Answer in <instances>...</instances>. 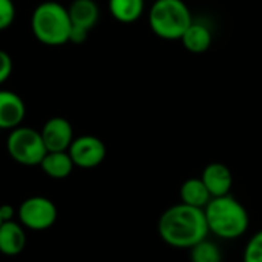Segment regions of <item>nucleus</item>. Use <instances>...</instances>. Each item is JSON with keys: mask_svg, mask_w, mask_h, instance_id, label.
Here are the masks:
<instances>
[{"mask_svg": "<svg viewBox=\"0 0 262 262\" xmlns=\"http://www.w3.org/2000/svg\"><path fill=\"white\" fill-rule=\"evenodd\" d=\"M158 235L170 247L190 250L207 239L209 227L204 210L183 203L166 209L158 220Z\"/></svg>", "mask_w": 262, "mask_h": 262, "instance_id": "nucleus-1", "label": "nucleus"}, {"mask_svg": "<svg viewBox=\"0 0 262 262\" xmlns=\"http://www.w3.org/2000/svg\"><path fill=\"white\" fill-rule=\"evenodd\" d=\"M204 215L209 233L227 241L241 238L250 226L247 209L232 195L212 198L204 209Z\"/></svg>", "mask_w": 262, "mask_h": 262, "instance_id": "nucleus-2", "label": "nucleus"}, {"mask_svg": "<svg viewBox=\"0 0 262 262\" xmlns=\"http://www.w3.org/2000/svg\"><path fill=\"white\" fill-rule=\"evenodd\" d=\"M72 23L68 8L58 2L40 3L31 15V31L34 37L46 46H61L69 43Z\"/></svg>", "mask_w": 262, "mask_h": 262, "instance_id": "nucleus-3", "label": "nucleus"}, {"mask_svg": "<svg viewBox=\"0 0 262 262\" xmlns=\"http://www.w3.org/2000/svg\"><path fill=\"white\" fill-rule=\"evenodd\" d=\"M192 23L190 9L183 0H157L149 12L150 29L164 40H181Z\"/></svg>", "mask_w": 262, "mask_h": 262, "instance_id": "nucleus-4", "label": "nucleus"}, {"mask_svg": "<svg viewBox=\"0 0 262 262\" xmlns=\"http://www.w3.org/2000/svg\"><path fill=\"white\" fill-rule=\"evenodd\" d=\"M6 152L9 157L21 166H40L41 160L48 154L40 130L29 126H18L9 130L6 138Z\"/></svg>", "mask_w": 262, "mask_h": 262, "instance_id": "nucleus-5", "label": "nucleus"}, {"mask_svg": "<svg viewBox=\"0 0 262 262\" xmlns=\"http://www.w3.org/2000/svg\"><path fill=\"white\" fill-rule=\"evenodd\" d=\"M58 216L57 206L46 196H29L17 209L18 223L32 232H43L51 229Z\"/></svg>", "mask_w": 262, "mask_h": 262, "instance_id": "nucleus-6", "label": "nucleus"}, {"mask_svg": "<svg viewBox=\"0 0 262 262\" xmlns=\"http://www.w3.org/2000/svg\"><path fill=\"white\" fill-rule=\"evenodd\" d=\"M68 152L75 167L95 169L106 158V144L95 135H80L74 138Z\"/></svg>", "mask_w": 262, "mask_h": 262, "instance_id": "nucleus-7", "label": "nucleus"}, {"mask_svg": "<svg viewBox=\"0 0 262 262\" xmlns=\"http://www.w3.org/2000/svg\"><path fill=\"white\" fill-rule=\"evenodd\" d=\"M40 134L48 152H68L75 138L72 124L63 117L49 118Z\"/></svg>", "mask_w": 262, "mask_h": 262, "instance_id": "nucleus-8", "label": "nucleus"}, {"mask_svg": "<svg viewBox=\"0 0 262 262\" xmlns=\"http://www.w3.org/2000/svg\"><path fill=\"white\" fill-rule=\"evenodd\" d=\"M26 117L23 98L8 89H0V130H12L21 126Z\"/></svg>", "mask_w": 262, "mask_h": 262, "instance_id": "nucleus-9", "label": "nucleus"}, {"mask_svg": "<svg viewBox=\"0 0 262 262\" xmlns=\"http://www.w3.org/2000/svg\"><path fill=\"white\" fill-rule=\"evenodd\" d=\"M200 178L206 184L212 198L230 195V189L233 186V175L224 163L207 164Z\"/></svg>", "mask_w": 262, "mask_h": 262, "instance_id": "nucleus-10", "label": "nucleus"}, {"mask_svg": "<svg viewBox=\"0 0 262 262\" xmlns=\"http://www.w3.org/2000/svg\"><path fill=\"white\" fill-rule=\"evenodd\" d=\"M26 229L18 221H5L0 226V253L17 256L26 247Z\"/></svg>", "mask_w": 262, "mask_h": 262, "instance_id": "nucleus-11", "label": "nucleus"}, {"mask_svg": "<svg viewBox=\"0 0 262 262\" xmlns=\"http://www.w3.org/2000/svg\"><path fill=\"white\" fill-rule=\"evenodd\" d=\"M69 18L74 28L91 31L100 18V8L94 0H74L69 8Z\"/></svg>", "mask_w": 262, "mask_h": 262, "instance_id": "nucleus-12", "label": "nucleus"}, {"mask_svg": "<svg viewBox=\"0 0 262 262\" xmlns=\"http://www.w3.org/2000/svg\"><path fill=\"white\" fill-rule=\"evenodd\" d=\"M74 161L69 152H48L40 163V169L52 180H64L74 170Z\"/></svg>", "mask_w": 262, "mask_h": 262, "instance_id": "nucleus-13", "label": "nucleus"}, {"mask_svg": "<svg viewBox=\"0 0 262 262\" xmlns=\"http://www.w3.org/2000/svg\"><path fill=\"white\" fill-rule=\"evenodd\" d=\"M180 200L186 206L204 210L206 206L210 203L212 195L209 193L201 178H189L180 187Z\"/></svg>", "mask_w": 262, "mask_h": 262, "instance_id": "nucleus-14", "label": "nucleus"}, {"mask_svg": "<svg viewBox=\"0 0 262 262\" xmlns=\"http://www.w3.org/2000/svg\"><path fill=\"white\" fill-rule=\"evenodd\" d=\"M181 41H183L184 48L189 52L201 54V52H206L210 48V45H212V32L206 25L193 21L187 28L184 35L181 37Z\"/></svg>", "mask_w": 262, "mask_h": 262, "instance_id": "nucleus-15", "label": "nucleus"}, {"mask_svg": "<svg viewBox=\"0 0 262 262\" xmlns=\"http://www.w3.org/2000/svg\"><path fill=\"white\" fill-rule=\"evenodd\" d=\"M112 17L121 23H134L144 11V0H109Z\"/></svg>", "mask_w": 262, "mask_h": 262, "instance_id": "nucleus-16", "label": "nucleus"}, {"mask_svg": "<svg viewBox=\"0 0 262 262\" xmlns=\"http://www.w3.org/2000/svg\"><path fill=\"white\" fill-rule=\"evenodd\" d=\"M192 262H223L221 249L209 239H204L190 249Z\"/></svg>", "mask_w": 262, "mask_h": 262, "instance_id": "nucleus-17", "label": "nucleus"}, {"mask_svg": "<svg viewBox=\"0 0 262 262\" xmlns=\"http://www.w3.org/2000/svg\"><path fill=\"white\" fill-rule=\"evenodd\" d=\"M243 262H262V230L249 239L244 249Z\"/></svg>", "mask_w": 262, "mask_h": 262, "instance_id": "nucleus-18", "label": "nucleus"}, {"mask_svg": "<svg viewBox=\"0 0 262 262\" xmlns=\"http://www.w3.org/2000/svg\"><path fill=\"white\" fill-rule=\"evenodd\" d=\"M15 18V6L12 0H0V31L8 29Z\"/></svg>", "mask_w": 262, "mask_h": 262, "instance_id": "nucleus-19", "label": "nucleus"}, {"mask_svg": "<svg viewBox=\"0 0 262 262\" xmlns=\"http://www.w3.org/2000/svg\"><path fill=\"white\" fill-rule=\"evenodd\" d=\"M12 68H14V64H12L11 55L6 51L0 49V84H3L11 77Z\"/></svg>", "mask_w": 262, "mask_h": 262, "instance_id": "nucleus-20", "label": "nucleus"}, {"mask_svg": "<svg viewBox=\"0 0 262 262\" xmlns=\"http://www.w3.org/2000/svg\"><path fill=\"white\" fill-rule=\"evenodd\" d=\"M0 215H2L3 223L5 221H12L14 216L17 215V210L11 204H0Z\"/></svg>", "mask_w": 262, "mask_h": 262, "instance_id": "nucleus-21", "label": "nucleus"}, {"mask_svg": "<svg viewBox=\"0 0 262 262\" xmlns=\"http://www.w3.org/2000/svg\"><path fill=\"white\" fill-rule=\"evenodd\" d=\"M3 224V220H2V215H0V226Z\"/></svg>", "mask_w": 262, "mask_h": 262, "instance_id": "nucleus-22", "label": "nucleus"}]
</instances>
